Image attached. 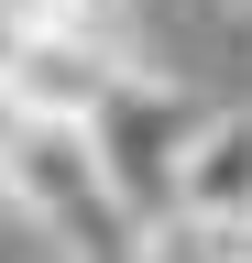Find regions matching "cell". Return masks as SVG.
<instances>
[{
    "label": "cell",
    "instance_id": "obj_1",
    "mask_svg": "<svg viewBox=\"0 0 252 263\" xmlns=\"http://www.w3.org/2000/svg\"><path fill=\"white\" fill-rule=\"evenodd\" d=\"M0 209L33 219V241L55 263H132V241H143L88 164V132H66V121H0Z\"/></svg>",
    "mask_w": 252,
    "mask_h": 263
},
{
    "label": "cell",
    "instance_id": "obj_2",
    "mask_svg": "<svg viewBox=\"0 0 252 263\" xmlns=\"http://www.w3.org/2000/svg\"><path fill=\"white\" fill-rule=\"evenodd\" d=\"M186 132H198V99H186L176 77H153V66H132V77H121L99 110H88V164H99V186L121 197V219H132V230L176 219Z\"/></svg>",
    "mask_w": 252,
    "mask_h": 263
},
{
    "label": "cell",
    "instance_id": "obj_3",
    "mask_svg": "<svg viewBox=\"0 0 252 263\" xmlns=\"http://www.w3.org/2000/svg\"><path fill=\"white\" fill-rule=\"evenodd\" d=\"M143 55H121V44H66V33H22L11 66H0V121H66L88 132V110L132 77Z\"/></svg>",
    "mask_w": 252,
    "mask_h": 263
},
{
    "label": "cell",
    "instance_id": "obj_4",
    "mask_svg": "<svg viewBox=\"0 0 252 263\" xmlns=\"http://www.w3.org/2000/svg\"><path fill=\"white\" fill-rule=\"evenodd\" d=\"M176 219L252 230V110H198L186 164H176Z\"/></svg>",
    "mask_w": 252,
    "mask_h": 263
},
{
    "label": "cell",
    "instance_id": "obj_5",
    "mask_svg": "<svg viewBox=\"0 0 252 263\" xmlns=\"http://www.w3.org/2000/svg\"><path fill=\"white\" fill-rule=\"evenodd\" d=\"M132 263H252V230H198V219H153Z\"/></svg>",
    "mask_w": 252,
    "mask_h": 263
},
{
    "label": "cell",
    "instance_id": "obj_6",
    "mask_svg": "<svg viewBox=\"0 0 252 263\" xmlns=\"http://www.w3.org/2000/svg\"><path fill=\"white\" fill-rule=\"evenodd\" d=\"M11 44H22V33H11V0H0V66H11Z\"/></svg>",
    "mask_w": 252,
    "mask_h": 263
},
{
    "label": "cell",
    "instance_id": "obj_7",
    "mask_svg": "<svg viewBox=\"0 0 252 263\" xmlns=\"http://www.w3.org/2000/svg\"><path fill=\"white\" fill-rule=\"evenodd\" d=\"M241 11H252V0H241Z\"/></svg>",
    "mask_w": 252,
    "mask_h": 263
}]
</instances>
